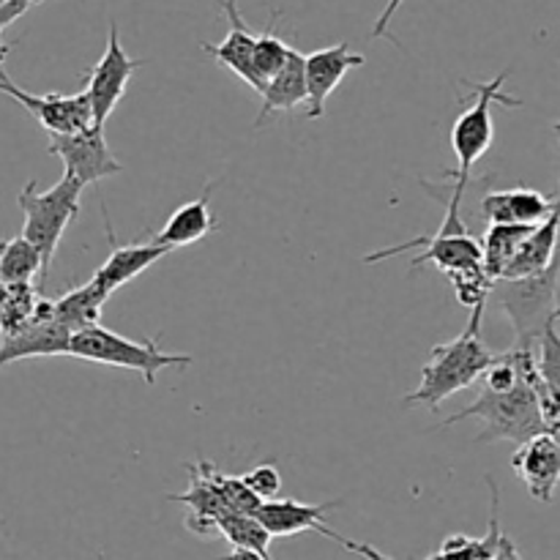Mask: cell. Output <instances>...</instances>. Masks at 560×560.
Wrapping results in <instances>:
<instances>
[{
	"mask_svg": "<svg viewBox=\"0 0 560 560\" xmlns=\"http://www.w3.org/2000/svg\"><path fill=\"white\" fill-rule=\"evenodd\" d=\"M448 282H452L454 295L463 306H468L470 312L474 310H485L487 299H490L492 290V279L487 277L485 266H474V268H463V271H452L446 273Z\"/></svg>",
	"mask_w": 560,
	"mask_h": 560,
	"instance_id": "28",
	"label": "cell"
},
{
	"mask_svg": "<svg viewBox=\"0 0 560 560\" xmlns=\"http://www.w3.org/2000/svg\"><path fill=\"white\" fill-rule=\"evenodd\" d=\"M556 208V200L536 189H501L490 191L481 200V217L487 224H525L534 228L541 224Z\"/></svg>",
	"mask_w": 560,
	"mask_h": 560,
	"instance_id": "16",
	"label": "cell"
},
{
	"mask_svg": "<svg viewBox=\"0 0 560 560\" xmlns=\"http://www.w3.org/2000/svg\"><path fill=\"white\" fill-rule=\"evenodd\" d=\"M260 115H257V124L262 126L271 113H293L295 107L304 104L306 107V74H304V55L299 49H290L288 63L282 66L277 77L266 82L260 93Z\"/></svg>",
	"mask_w": 560,
	"mask_h": 560,
	"instance_id": "20",
	"label": "cell"
},
{
	"mask_svg": "<svg viewBox=\"0 0 560 560\" xmlns=\"http://www.w3.org/2000/svg\"><path fill=\"white\" fill-rule=\"evenodd\" d=\"M534 228H525V224H490L487 228L485 241H481V266L492 282L503 277L506 266L514 260V255Z\"/></svg>",
	"mask_w": 560,
	"mask_h": 560,
	"instance_id": "23",
	"label": "cell"
},
{
	"mask_svg": "<svg viewBox=\"0 0 560 560\" xmlns=\"http://www.w3.org/2000/svg\"><path fill=\"white\" fill-rule=\"evenodd\" d=\"M9 301L0 310V339L14 337L33 326L36 304L42 299V290H36L33 284H9Z\"/></svg>",
	"mask_w": 560,
	"mask_h": 560,
	"instance_id": "27",
	"label": "cell"
},
{
	"mask_svg": "<svg viewBox=\"0 0 560 560\" xmlns=\"http://www.w3.org/2000/svg\"><path fill=\"white\" fill-rule=\"evenodd\" d=\"M107 301L109 295L104 290L88 282L82 288L69 290V293L55 301V320L69 328L71 334L85 331V328L98 326V317H102V310Z\"/></svg>",
	"mask_w": 560,
	"mask_h": 560,
	"instance_id": "22",
	"label": "cell"
},
{
	"mask_svg": "<svg viewBox=\"0 0 560 560\" xmlns=\"http://www.w3.org/2000/svg\"><path fill=\"white\" fill-rule=\"evenodd\" d=\"M9 284H5L3 282V279H0V310H3V304H5V301H9Z\"/></svg>",
	"mask_w": 560,
	"mask_h": 560,
	"instance_id": "36",
	"label": "cell"
},
{
	"mask_svg": "<svg viewBox=\"0 0 560 560\" xmlns=\"http://www.w3.org/2000/svg\"><path fill=\"white\" fill-rule=\"evenodd\" d=\"M509 80V71L498 74L490 82H468L474 88V104L465 109L457 118V124L452 126V148L454 159H457V170L446 173V178H454V200H463L465 189H468V180L474 167L479 164V159L485 156L492 148L495 140V124H492V104L501 102L506 107H520L517 98H509L503 93V82Z\"/></svg>",
	"mask_w": 560,
	"mask_h": 560,
	"instance_id": "6",
	"label": "cell"
},
{
	"mask_svg": "<svg viewBox=\"0 0 560 560\" xmlns=\"http://www.w3.org/2000/svg\"><path fill=\"white\" fill-rule=\"evenodd\" d=\"M49 153L63 162V175L74 178L82 189L109 178V175L124 173V164L109 151L104 129H96V126L77 131V135H52Z\"/></svg>",
	"mask_w": 560,
	"mask_h": 560,
	"instance_id": "10",
	"label": "cell"
},
{
	"mask_svg": "<svg viewBox=\"0 0 560 560\" xmlns=\"http://www.w3.org/2000/svg\"><path fill=\"white\" fill-rule=\"evenodd\" d=\"M326 536H328V539L339 541V545H342L345 550L355 552V556H361V558H364V560H392V558H388V556H383V552H377L375 547H372V545H361V541L345 539V536H339L337 530H331V528L326 530Z\"/></svg>",
	"mask_w": 560,
	"mask_h": 560,
	"instance_id": "31",
	"label": "cell"
},
{
	"mask_svg": "<svg viewBox=\"0 0 560 560\" xmlns=\"http://www.w3.org/2000/svg\"><path fill=\"white\" fill-rule=\"evenodd\" d=\"M213 180H208L202 195L197 200L184 202L173 217L164 222V228L159 230L153 244L167 246V249H180V246H191L197 241H202L206 235L217 233L219 230V219L213 217L211 211V191H213Z\"/></svg>",
	"mask_w": 560,
	"mask_h": 560,
	"instance_id": "17",
	"label": "cell"
},
{
	"mask_svg": "<svg viewBox=\"0 0 560 560\" xmlns=\"http://www.w3.org/2000/svg\"><path fill=\"white\" fill-rule=\"evenodd\" d=\"M9 49H11V44H5L3 38H0V74H3V60H5V55H9Z\"/></svg>",
	"mask_w": 560,
	"mask_h": 560,
	"instance_id": "35",
	"label": "cell"
},
{
	"mask_svg": "<svg viewBox=\"0 0 560 560\" xmlns=\"http://www.w3.org/2000/svg\"><path fill=\"white\" fill-rule=\"evenodd\" d=\"M142 63H145V60H137L126 52L124 44H120L118 25L109 22V36L104 55L85 74V96L88 102H91V115L96 129H104V124H107V118L113 115V109L118 107L120 98L126 96L129 80L135 77V71L140 69Z\"/></svg>",
	"mask_w": 560,
	"mask_h": 560,
	"instance_id": "8",
	"label": "cell"
},
{
	"mask_svg": "<svg viewBox=\"0 0 560 560\" xmlns=\"http://www.w3.org/2000/svg\"><path fill=\"white\" fill-rule=\"evenodd\" d=\"M222 11L228 16V36L219 44H202L208 55H211L217 63H222L224 69L233 71L235 77L246 82L249 88H255L257 93H262L260 77L255 74V66H252V55H255V36L257 33L246 25L244 14L238 11L235 0H222Z\"/></svg>",
	"mask_w": 560,
	"mask_h": 560,
	"instance_id": "14",
	"label": "cell"
},
{
	"mask_svg": "<svg viewBox=\"0 0 560 560\" xmlns=\"http://www.w3.org/2000/svg\"><path fill=\"white\" fill-rule=\"evenodd\" d=\"M487 485H490V498H492L490 528H487V536L474 539V536L454 534L443 541L441 550L432 552V556L424 560H492V556H495L498 550V541H501L503 536L501 517H498V509H501V492H498L492 476H487Z\"/></svg>",
	"mask_w": 560,
	"mask_h": 560,
	"instance_id": "21",
	"label": "cell"
},
{
	"mask_svg": "<svg viewBox=\"0 0 560 560\" xmlns=\"http://www.w3.org/2000/svg\"><path fill=\"white\" fill-rule=\"evenodd\" d=\"M104 213V224H107V238H109V246H113V252H109L107 260L98 266V271L93 273L91 282L96 284L98 290H104L107 295H113L115 290L124 288V284H129L131 279L140 277L142 271H148V268L153 266V262H159L162 257H167L170 252L167 246H159V244H118L115 241V233L113 228H109V217H107V208H102Z\"/></svg>",
	"mask_w": 560,
	"mask_h": 560,
	"instance_id": "13",
	"label": "cell"
},
{
	"mask_svg": "<svg viewBox=\"0 0 560 560\" xmlns=\"http://www.w3.org/2000/svg\"><path fill=\"white\" fill-rule=\"evenodd\" d=\"M33 3H38V0H33Z\"/></svg>",
	"mask_w": 560,
	"mask_h": 560,
	"instance_id": "41",
	"label": "cell"
},
{
	"mask_svg": "<svg viewBox=\"0 0 560 560\" xmlns=\"http://www.w3.org/2000/svg\"><path fill=\"white\" fill-rule=\"evenodd\" d=\"M481 317L485 310H474L468 328L452 342L435 345L430 361L421 366V383L413 394L405 397V405H424L438 410L452 394L470 388L481 381L495 353L481 342Z\"/></svg>",
	"mask_w": 560,
	"mask_h": 560,
	"instance_id": "1",
	"label": "cell"
},
{
	"mask_svg": "<svg viewBox=\"0 0 560 560\" xmlns=\"http://www.w3.org/2000/svg\"><path fill=\"white\" fill-rule=\"evenodd\" d=\"M364 55L353 52L348 42L334 44V47L315 49L304 55V74H306V118L317 120L326 115V102L339 82L353 69L364 66Z\"/></svg>",
	"mask_w": 560,
	"mask_h": 560,
	"instance_id": "11",
	"label": "cell"
},
{
	"mask_svg": "<svg viewBox=\"0 0 560 560\" xmlns=\"http://www.w3.org/2000/svg\"><path fill=\"white\" fill-rule=\"evenodd\" d=\"M459 206H463V202L448 197L446 219H443V224L435 230V233L419 235V238L408 241V244L372 252V255L364 257V262L386 260V257H397L408 249H424L413 262H410V266L419 268L424 266V262H432V266L443 273L481 266V241H476L474 235L468 233V228L463 224V217H459Z\"/></svg>",
	"mask_w": 560,
	"mask_h": 560,
	"instance_id": "7",
	"label": "cell"
},
{
	"mask_svg": "<svg viewBox=\"0 0 560 560\" xmlns=\"http://www.w3.org/2000/svg\"><path fill=\"white\" fill-rule=\"evenodd\" d=\"M560 241L556 260L545 271L523 279H495L490 290V299L503 310V315L512 323L517 334L520 348H536L539 337L547 326L558 320L560 306Z\"/></svg>",
	"mask_w": 560,
	"mask_h": 560,
	"instance_id": "3",
	"label": "cell"
},
{
	"mask_svg": "<svg viewBox=\"0 0 560 560\" xmlns=\"http://www.w3.org/2000/svg\"><path fill=\"white\" fill-rule=\"evenodd\" d=\"M536 366H539L541 383L552 392H560V334L556 323L547 326L536 342Z\"/></svg>",
	"mask_w": 560,
	"mask_h": 560,
	"instance_id": "29",
	"label": "cell"
},
{
	"mask_svg": "<svg viewBox=\"0 0 560 560\" xmlns=\"http://www.w3.org/2000/svg\"><path fill=\"white\" fill-rule=\"evenodd\" d=\"M42 279V255L22 235L0 241V279L5 284H33Z\"/></svg>",
	"mask_w": 560,
	"mask_h": 560,
	"instance_id": "24",
	"label": "cell"
},
{
	"mask_svg": "<svg viewBox=\"0 0 560 560\" xmlns=\"http://www.w3.org/2000/svg\"><path fill=\"white\" fill-rule=\"evenodd\" d=\"M514 474L528 487L530 498L539 503H552L556 487L560 485V448L550 432L530 438L514 452Z\"/></svg>",
	"mask_w": 560,
	"mask_h": 560,
	"instance_id": "12",
	"label": "cell"
},
{
	"mask_svg": "<svg viewBox=\"0 0 560 560\" xmlns=\"http://www.w3.org/2000/svg\"><path fill=\"white\" fill-rule=\"evenodd\" d=\"M3 3H9V0H0V5H3Z\"/></svg>",
	"mask_w": 560,
	"mask_h": 560,
	"instance_id": "39",
	"label": "cell"
},
{
	"mask_svg": "<svg viewBox=\"0 0 560 560\" xmlns=\"http://www.w3.org/2000/svg\"><path fill=\"white\" fill-rule=\"evenodd\" d=\"M492 560H525V558H523V552L517 550V545H514V541L503 534L501 541H498V550H495V556H492Z\"/></svg>",
	"mask_w": 560,
	"mask_h": 560,
	"instance_id": "33",
	"label": "cell"
},
{
	"mask_svg": "<svg viewBox=\"0 0 560 560\" xmlns=\"http://www.w3.org/2000/svg\"><path fill=\"white\" fill-rule=\"evenodd\" d=\"M71 359L91 361V364H104V366H118V370H131L137 375H142V381L148 386L156 383V375L167 366H189L191 355L186 353H164L159 348V334L156 337L145 339V342H135V339H126L120 334L109 331L104 326L85 328V331L71 334L69 345Z\"/></svg>",
	"mask_w": 560,
	"mask_h": 560,
	"instance_id": "5",
	"label": "cell"
},
{
	"mask_svg": "<svg viewBox=\"0 0 560 560\" xmlns=\"http://www.w3.org/2000/svg\"><path fill=\"white\" fill-rule=\"evenodd\" d=\"M558 320H560V306H558Z\"/></svg>",
	"mask_w": 560,
	"mask_h": 560,
	"instance_id": "40",
	"label": "cell"
},
{
	"mask_svg": "<svg viewBox=\"0 0 560 560\" xmlns=\"http://www.w3.org/2000/svg\"><path fill=\"white\" fill-rule=\"evenodd\" d=\"M558 241H560V206L556 202L550 217L530 230L528 238L523 241V246H520L517 255H514V260L509 262L501 279H523V277H534V273L545 271V268L556 260Z\"/></svg>",
	"mask_w": 560,
	"mask_h": 560,
	"instance_id": "19",
	"label": "cell"
},
{
	"mask_svg": "<svg viewBox=\"0 0 560 560\" xmlns=\"http://www.w3.org/2000/svg\"><path fill=\"white\" fill-rule=\"evenodd\" d=\"M541 388H545V383L528 381V377H523L512 392H487V388H481L476 402H470L459 413L448 416L443 427H452L465 419H481L485 430L476 435V443L512 441L523 446L530 438L547 432L539 410Z\"/></svg>",
	"mask_w": 560,
	"mask_h": 560,
	"instance_id": "2",
	"label": "cell"
},
{
	"mask_svg": "<svg viewBox=\"0 0 560 560\" xmlns=\"http://www.w3.org/2000/svg\"><path fill=\"white\" fill-rule=\"evenodd\" d=\"M0 93L14 98L16 104L27 109V115H33L38 126L44 131L52 135H77V131H85L93 126L91 115V102H88L85 91L80 93H27L20 85L9 80V74H0Z\"/></svg>",
	"mask_w": 560,
	"mask_h": 560,
	"instance_id": "9",
	"label": "cell"
},
{
	"mask_svg": "<svg viewBox=\"0 0 560 560\" xmlns=\"http://www.w3.org/2000/svg\"><path fill=\"white\" fill-rule=\"evenodd\" d=\"M217 534L233 545V550H249L260 552L268 558V545H271V534L257 523L255 514H235L228 512L217 520Z\"/></svg>",
	"mask_w": 560,
	"mask_h": 560,
	"instance_id": "25",
	"label": "cell"
},
{
	"mask_svg": "<svg viewBox=\"0 0 560 560\" xmlns=\"http://www.w3.org/2000/svg\"><path fill=\"white\" fill-rule=\"evenodd\" d=\"M550 435H552V438H556V443H558V448H560V427H558V430H552V432H550Z\"/></svg>",
	"mask_w": 560,
	"mask_h": 560,
	"instance_id": "38",
	"label": "cell"
},
{
	"mask_svg": "<svg viewBox=\"0 0 560 560\" xmlns=\"http://www.w3.org/2000/svg\"><path fill=\"white\" fill-rule=\"evenodd\" d=\"M71 331L58 320L33 323L14 337L0 339V370L14 361L49 359V355H69Z\"/></svg>",
	"mask_w": 560,
	"mask_h": 560,
	"instance_id": "18",
	"label": "cell"
},
{
	"mask_svg": "<svg viewBox=\"0 0 560 560\" xmlns=\"http://www.w3.org/2000/svg\"><path fill=\"white\" fill-rule=\"evenodd\" d=\"M217 560H271L266 556H260V552H249V550H233L230 556L224 558H217Z\"/></svg>",
	"mask_w": 560,
	"mask_h": 560,
	"instance_id": "34",
	"label": "cell"
},
{
	"mask_svg": "<svg viewBox=\"0 0 560 560\" xmlns=\"http://www.w3.org/2000/svg\"><path fill=\"white\" fill-rule=\"evenodd\" d=\"M241 481H244L260 501H273V498L279 495V490H282V476L273 468V463L257 465L249 474L241 476Z\"/></svg>",
	"mask_w": 560,
	"mask_h": 560,
	"instance_id": "30",
	"label": "cell"
},
{
	"mask_svg": "<svg viewBox=\"0 0 560 560\" xmlns=\"http://www.w3.org/2000/svg\"><path fill=\"white\" fill-rule=\"evenodd\" d=\"M277 20H279V11H273L268 25L262 27V33H257L255 36V55H252V66H255V74L260 77L262 85L282 71V66L288 63L290 49H293L284 38L277 36V31H273Z\"/></svg>",
	"mask_w": 560,
	"mask_h": 560,
	"instance_id": "26",
	"label": "cell"
},
{
	"mask_svg": "<svg viewBox=\"0 0 560 560\" xmlns=\"http://www.w3.org/2000/svg\"><path fill=\"white\" fill-rule=\"evenodd\" d=\"M334 506H339V501H328V503H299L293 498H273V501H262L260 509L255 512L257 523L279 539L284 536H295L304 534V530H317V534L326 536L328 525H326V514L331 512Z\"/></svg>",
	"mask_w": 560,
	"mask_h": 560,
	"instance_id": "15",
	"label": "cell"
},
{
	"mask_svg": "<svg viewBox=\"0 0 560 560\" xmlns=\"http://www.w3.org/2000/svg\"><path fill=\"white\" fill-rule=\"evenodd\" d=\"M552 129H556V137H558V145H560V120H556V124H552ZM556 202H558V206H560V191H558Z\"/></svg>",
	"mask_w": 560,
	"mask_h": 560,
	"instance_id": "37",
	"label": "cell"
},
{
	"mask_svg": "<svg viewBox=\"0 0 560 560\" xmlns=\"http://www.w3.org/2000/svg\"><path fill=\"white\" fill-rule=\"evenodd\" d=\"M80 197L82 186L74 178H69V175H63L58 184L44 191H38L36 180H27V186L16 197L22 213H25L22 238L31 241L38 255H42V282H38V290H44V284H47L49 266H52V257L58 252L66 228L80 213Z\"/></svg>",
	"mask_w": 560,
	"mask_h": 560,
	"instance_id": "4",
	"label": "cell"
},
{
	"mask_svg": "<svg viewBox=\"0 0 560 560\" xmlns=\"http://www.w3.org/2000/svg\"><path fill=\"white\" fill-rule=\"evenodd\" d=\"M402 3H405V0H388V5L381 11V16H377L375 27H372V38H392V33H388V25H392L394 14H397L399 5H402ZM392 42H394V38H392Z\"/></svg>",
	"mask_w": 560,
	"mask_h": 560,
	"instance_id": "32",
	"label": "cell"
}]
</instances>
